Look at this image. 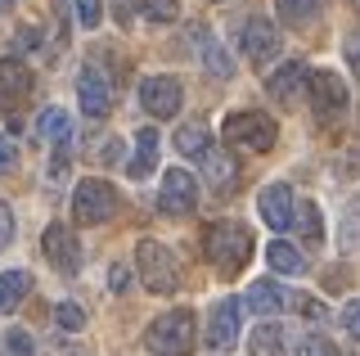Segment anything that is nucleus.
I'll use <instances>...</instances> for the list:
<instances>
[{
	"label": "nucleus",
	"mask_w": 360,
	"mask_h": 356,
	"mask_svg": "<svg viewBox=\"0 0 360 356\" xmlns=\"http://www.w3.org/2000/svg\"><path fill=\"white\" fill-rule=\"evenodd\" d=\"M72 9L82 27H99V0H72Z\"/></svg>",
	"instance_id": "nucleus-30"
},
{
	"label": "nucleus",
	"mask_w": 360,
	"mask_h": 356,
	"mask_svg": "<svg viewBox=\"0 0 360 356\" xmlns=\"http://www.w3.org/2000/svg\"><path fill=\"white\" fill-rule=\"evenodd\" d=\"M239 46L252 63H270L279 54V27L270 23V18H248L239 27Z\"/></svg>",
	"instance_id": "nucleus-9"
},
{
	"label": "nucleus",
	"mask_w": 360,
	"mask_h": 356,
	"mask_svg": "<svg viewBox=\"0 0 360 356\" xmlns=\"http://www.w3.org/2000/svg\"><path fill=\"white\" fill-rule=\"evenodd\" d=\"M347 63H352V72L360 77V32H352V37H347Z\"/></svg>",
	"instance_id": "nucleus-36"
},
{
	"label": "nucleus",
	"mask_w": 360,
	"mask_h": 356,
	"mask_svg": "<svg viewBox=\"0 0 360 356\" xmlns=\"http://www.w3.org/2000/svg\"><path fill=\"white\" fill-rule=\"evenodd\" d=\"M202 181L212 185V194H234L239 190V163L221 149H207L202 153Z\"/></svg>",
	"instance_id": "nucleus-15"
},
{
	"label": "nucleus",
	"mask_w": 360,
	"mask_h": 356,
	"mask_svg": "<svg viewBox=\"0 0 360 356\" xmlns=\"http://www.w3.org/2000/svg\"><path fill=\"white\" fill-rule=\"evenodd\" d=\"M27 288H32V275H27V271H9V275H0V311L18 307Z\"/></svg>",
	"instance_id": "nucleus-23"
},
{
	"label": "nucleus",
	"mask_w": 360,
	"mask_h": 356,
	"mask_svg": "<svg viewBox=\"0 0 360 356\" xmlns=\"http://www.w3.org/2000/svg\"><path fill=\"white\" fill-rule=\"evenodd\" d=\"M266 258H270V266H275L279 275H302V271H307V258H302V253L292 248L288 239H275V243L266 248Z\"/></svg>",
	"instance_id": "nucleus-21"
},
{
	"label": "nucleus",
	"mask_w": 360,
	"mask_h": 356,
	"mask_svg": "<svg viewBox=\"0 0 360 356\" xmlns=\"http://www.w3.org/2000/svg\"><path fill=\"white\" fill-rule=\"evenodd\" d=\"M297 356H342V352H338L329 338H320V333H311V338H302Z\"/></svg>",
	"instance_id": "nucleus-29"
},
{
	"label": "nucleus",
	"mask_w": 360,
	"mask_h": 356,
	"mask_svg": "<svg viewBox=\"0 0 360 356\" xmlns=\"http://www.w3.org/2000/svg\"><path fill=\"white\" fill-rule=\"evenodd\" d=\"M257 208H262V221L270 230H284L288 217H292V190L288 185H266L262 198H257Z\"/></svg>",
	"instance_id": "nucleus-16"
},
{
	"label": "nucleus",
	"mask_w": 360,
	"mask_h": 356,
	"mask_svg": "<svg viewBox=\"0 0 360 356\" xmlns=\"http://www.w3.org/2000/svg\"><path fill=\"white\" fill-rule=\"evenodd\" d=\"M14 163H18V149H14V140H9V136H0V172H9Z\"/></svg>",
	"instance_id": "nucleus-35"
},
{
	"label": "nucleus",
	"mask_w": 360,
	"mask_h": 356,
	"mask_svg": "<svg viewBox=\"0 0 360 356\" xmlns=\"http://www.w3.org/2000/svg\"><path fill=\"white\" fill-rule=\"evenodd\" d=\"M37 140L41 144H54V149L68 144V140H72V117H68L63 108H45V113L37 117Z\"/></svg>",
	"instance_id": "nucleus-18"
},
{
	"label": "nucleus",
	"mask_w": 360,
	"mask_h": 356,
	"mask_svg": "<svg viewBox=\"0 0 360 356\" xmlns=\"http://www.w3.org/2000/svg\"><path fill=\"white\" fill-rule=\"evenodd\" d=\"M194 348V316L189 311H167L149 329V352L153 356H189Z\"/></svg>",
	"instance_id": "nucleus-3"
},
{
	"label": "nucleus",
	"mask_w": 360,
	"mask_h": 356,
	"mask_svg": "<svg viewBox=\"0 0 360 356\" xmlns=\"http://www.w3.org/2000/svg\"><path fill=\"white\" fill-rule=\"evenodd\" d=\"M9 352H14V356H32V333L14 329V333H9Z\"/></svg>",
	"instance_id": "nucleus-33"
},
{
	"label": "nucleus",
	"mask_w": 360,
	"mask_h": 356,
	"mask_svg": "<svg viewBox=\"0 0 360 356\" xmlns=\"http://www.w3.org/2000/svg\"><path fill=\"white\" fill-rule=\"evenodd\" d=\"M135 266H140V280L149 293H176L180 288V266L172 258V248L158 239H140L135 243Z\"/></svg>",
	"instance_id": "nucleus-2"
},
{
	"label": "nucleus",
	"mask_w": 360,
	"mask_h": 356,
	"mask_svg": "<svg viewBox=\"0 0 360 356\" xmlns=\"http://www.w3.org/2000/svg\"><path fill=\"white\" fill-rule=\"evenodd\" d=\"M275 9L288 27H307L320 18V0H275Z\"/></svg>",
	"instance_id": "nucleus-22"
},
{
	"label": "nucleus",
	"mask_w": 360,
	"mask_h": 356,
	"mask_svg": "<svg viewBox=\"0 0 360 356\" xmlns=\"http://www.w3.org/2000/svg\"><path fill=\"white\" fill-rule=\"evenodd\" d=\"M9 239H14V212H9V203L0 198V248H9Z\"/></svg>",
	"instance_id": "nucleus-32"
},
{
	"label": "nucleus",
	"mask_w": 360,
	"mask_h": 356,
	"mask_svg": "<svg viewBox=\"0 0 360 356\" xmlns=\"http://www.w3.org/2000/svg\"><path fill=\"white\" fill-rule=\"evenodd\" d=\"M189 37H194V50H198L202 68H207L212 77H230V72H234V63H230V54H225V46H221L217 37H212L207 27H194Z\"/></svg>",
	"instance_id": "nucleus-17"
},
{
	"label": "nucleus",
	"mask_w": 360,
	"mask_h": 356,
	"mask_svg": "<svg viewBox=\"0 0 360 356\" xmlns=\"http://www.w3.org/2000/svg\"><path fill=\"white\" fill-rule=\"evenodd\" d=\"M153 163H158V131H153V127H144V131H135V158H131V176H135V181H144V176L153 172Z\"/></svg>",
	"instance_id": "nucleus-20"
},
{
	"label": "nucleus",
	"mask_w": 360,
	"mask_h": 356,
	"mask_svg": "<svg viewBox=\"0 0 360 356\" xmlns=\"http://www.w3.org/2000/svg\"><path fill=\"white\" fill-rule=\"evenodd\" d=\"M32 95V68L22 59H0V108H14Z\"/></svg>",
	"instance_id": "nucleus-13"
},
{
	"label": "nucleus",
	"mask_w": 360,
	"mask_h": 356,
	"mask_svg": "<svg viewBox=\"0 0 360 356\" xmlns=\"http://www.w3.org/2000/svg\"><path fill=\"white\" fill-rule=\"evenodd\" d=\"M307 95H311V108H315V122H320V127L342 122V113H347V82L338 72H311Z\"/></svg>",
	"instance_id": "nucleus-4"
},
{
	"label": "nucleus",
	"mask_w": 360,
	"mask_h": 356,
	"mask_svg": "<svg viewBox=\"0 0 360 356\" xmlns=\"http://www.w3.org/2000/svg\"><path fill=\"white\" fill-rule=\"evenodd\" d=\"M135 9H140V18H149V23H176L180 18L176 0H135Z\"/></svg>",
	"instance_id": "nucleus-27"
},
{
	"label": "nucleus",
	"mask_w": 360,
	"mask_h": 356,
	"mask_svg": "<svg viewBox=\"0 0 360 356\" xmlns=\"http://www.w3.org/2000/svg\"><path fill=\"white\" fill-rule=\"evenodd\" d=\"M275 136H279L275 117L257 113V108L225 117V140H230V144H243V149H252V153H266L270 144H275Z\"/></svg>",
	"instance_id": "nucleus-5"
},
{
	"label": "nucleus",
	"mask_w": 360,
	"mask_h": 356,
	"mask_svg": "<svg viewBox=\"0 0 360 356\" xmlns=\"http://www.w3.org/2000/svg\"><path fill=\"white\" fill-rule=\"evenodd\" d=\"M41 243H45V258H50V266L59 275H77V271H82V243H77V235L68 226H50Z\"/></svg>",
	"instance_id": "nucleus-10"
},
{
	"label": "nucleus",
	"mask_w": 360,
	"mask_h": 356,
	"mask_svg": "<svg viewBox=\"0 0 360 356\" xmlns=\"http://www.w3.org/2000/svg\"><path fill=\"white\" fill-rule=\"evenodd\" d=\"M202 253H207V262L221 275H239L248 266V258H252V235H248V226H239V221H217L202 235Z\"/></svg>",
	"instance_id": "nucleus-1"
},
{
	"label": "nucleus",
	"mask_w": 360,
	"mask_h": 356,
	"mask_svg": "<svg viewBox=\"0 0 360 356\" xmlns=\"http://www.w3.org/2000/svg\"><path fill=\"white\" fill-rule=\"evenodd\" d=\"M342 325H347V333H352V338H360V303H347V307H342Z\"/></svg>",
	"instance_id": "nucleus-34"
},
{
	"label": "nucleus",
	"mask_w": 360,
	"mask_h": 356,
	"mask_svg": "<svg viewBox=\"0 0 360 356\" xmlns=\"http://www.w3.org/2000/svg\"><path fill=\"white\" fill-rule=\"evenodd\" d=\"M77 99H82V113H86V117H108L112 91H108V77L99 72L95 63H86L82 77H77Z\"/></svg>",
	"instance_id": "nucleus-11"
},
{
	"label": "nucleus",
	"mask_w": 360,
	"mask_h": 356,
	"mask_svg": "<svg viewBox=\"0 0 360 356\" xmlns=\"http://www.w3.org/2000/svg\"><path fill=\"white\" fill-rule=\"evenodd\" d=\"M239 320H243V303L239 298H225V303H217V311H212L207 320V348L212 352H225L234 338H239Z\"/></svg>",
	"instance_id": "nucleus-12"
},
{
	"label": "nucleus",
	"mask_w": 360,
	"mask_h": 356,
	"mask_svg": "<svg viewBox=\"0 0 360 356\" xmlns=\"http://www.w3.org/2000/svg\"><path fill=\"white\" fill-rule=\"evenodd\" d=\"M176 144H180V153H189V158H202V153L212 149V144H207V127H198V122H189V127H180Z\"/></svg>",
	"instance_id": "nucleus-26"
},
{
	"label": "nucleus",
	"mask_w": 360,
	"mask_h": 356,
	"mask_svg": "<svg viewBox=\"0 0 360 356\" xmlns=\"http://www.w3.org/2000/svg\"><path fill=\"white\" fill-rule=\"evenodd\" d=\"M307 82H311V63H302V59H288L284 68H279L275 77H270V95L275 99H284V104H297L302 95H307Z\"/></svg>",
	"instance_id": "nucleus-14"
},
{
	"label": "nucleus",
	"mask_w": 360,
	"mask_h": 356,
	"mask_svg": "<svg viewBox=\"0 0 360 356\" xmlns=\"http://www.w3.org/2000/svg\"><path fill=\"white\" fill-rule=\"evenodd\" d=\"M37 46H41V27H22L18 37H14V59H18L22 50H37Z\"/></svg>",
	"instance_id": "nucleus-31"
},
{
	"label": "nucleus",
	"mask_w": 360,
	"mask_h": 356,
	"mask_svg": "<svg viewBox=\"0 0 360 356\" xmlns=\"http://www.w3.org/2000/svg\"><path fill=\"white\" fill-rule=\"evenodd\" d=\"M248 348H252V356H284V329H279V325H262L252 333Z\"/></svg>",
	"instance_id": "nucleus-25"
},
{
	"label": "nucleus",
	"mask_w": 360,
	"mask_h": 356,
	"mask_svg": "<svg viewBox=\"0 0 360 356\" xmlns=\"http://www.w3.org/2000/svg\"><path fill=\"white\" fill-rule=\"evenodd\" d=\"M288 226H297V235L307 239V243H320V239H324L320 208H315L311 198H297V203H292V217H288Z\"/></svg>",
	"instance_id": "nucleus-19"
},
{
	"label": "nucleus",
	"mask_w": 360,
	"mask_h": 356,
	"mask_svg": "<svg viewBox=\"0 0 360 356\" xmlns=\"http://www.w3.org/2000/svg\"><path fill=\"white\" fill-rule=\"evenodd\" d=\"M248 303H252V311H262V316H275L279 307H288V293H279L275 284H252V293H248Z\"/></svg>",
	"instance_id": "nucleus-24"
},
{
	"label": "nucleus",
	"mask_w": 360,
	"mask_h": 356,
	"mask_svg": "<svg viewBox=\"0 0 360 356\" xmlns=\"http://www.w3.org/2000/svg\"><path fill=\"white\" fill-rule=\"evenodd\" d=\"M127 284H131L127 280V266H112V271H108V288H112V293H122Z\"/></svg>",
	"instance_id": "nucleus-37"
},
{
	"label": "nucleus",
	"mask_w": 360,
	"mask_h": 356,
	"mask_svg": "<svg viewBox=\"0 0 360 356\" xmlns=\"http://www.w3.org/2000/svg\"><path fill=\"white\" fill-rule=\"evenodd\" d=\"M54 320H59L63 329H82L86 325V311L77 307V303H59V307H54Z\"/></svg>",
	"instance_id": "nucleus-28"
},
{
	"label": "nucleus",
	"mask_w": 360,
	"mask_h": 356,
	"mask_svg": "<svg viewBox=\"0 0 360 356\" xmlns=\"http://www.w3.org/2000/svg\"><path fill=\"white\" fill-rule=\"evenodd\" d=\"M112 212H117V190H112L108 181L86 176L72 190V217L82 221V226H99V221H108Z\"/></svg>",
	"instance_id": "nucleus-6"
},
{
	"label": "nucleus",
	"mask_w": 360,
	"mask_h": 356,
	"mask_svg": "<svg viewBox=\"0 0 360 356\" xmlns=\"http://www.w3.org/2000/svg\"><path fill=\"white\" fill-rule=\"evenodd\" d=\"M194 198H198V181H194V172H185V167H172V172L162 176V194H158V208H162L167 217H180V212H189V208H194Z\"/></svg>",
	"instance_id": "nucleus-8"
},
{
	"label": "nucleus",
	"mask_w": 360,
	"mask_h": 356,
	"mask_svg": "<svg viewBox=\"0 0 360 356\" xmlns=\"http://www.w3.org/2000/svg\"><path fill=\"white\" fill-rule=\"evenodd\" d=\"M9 5H14V0H0V14H5V9H9Z\"/></svg>",
	"instance_id": "nucleus-38"
},
{
	"label": "nucleus",
	"mask_w": 360,
	"mask_h": 356,
	"mask_svg": "<svg viewBox=\"0 0 360 356\" xmlns=\"http://www.w3.org/2000/svg\"><path fill=\"white\" fill-rule=\"evenodd\" d=\"M140 104L153 122L180 113V82L176 77H144L140 82Z\"/></svg>",
	"instance_id": "nucleus-7"
}]
</instances>
